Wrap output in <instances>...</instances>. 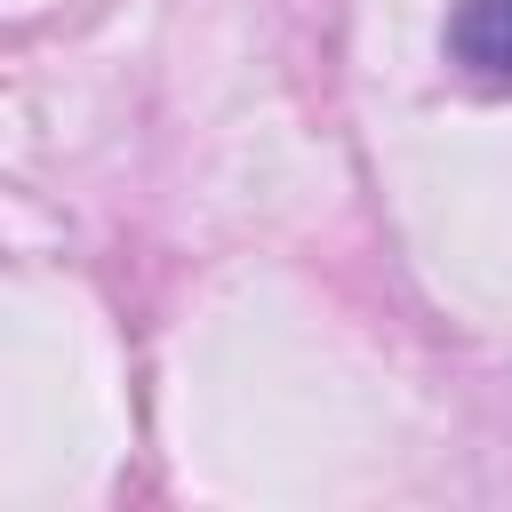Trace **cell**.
Masks as SVG:
<instances>
[{
    "label": "cell",
    "mask_w": 512,
    "mask_h": 512,
    "mask_svg": "<svg viewBox=\"0 0 512 512\" xmlns=\"http://www.w3.org/2000/svg\"><path fill=\"white\" fill-rule=\"evenodd\" d=\"M448 56L472 80H512V0H456L448 8Z\"/></svg>",
    "instance_id": "obj_1"
}]
</instances>
